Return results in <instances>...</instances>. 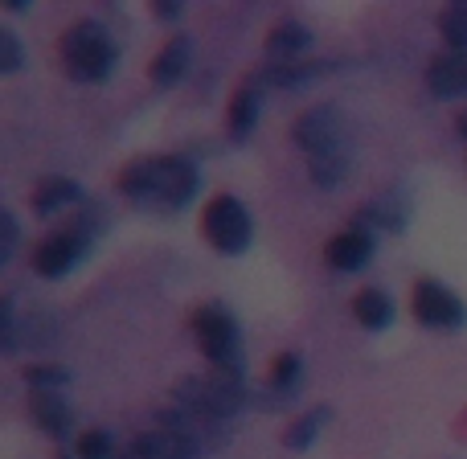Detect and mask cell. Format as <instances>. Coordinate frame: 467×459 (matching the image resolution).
I'll return each mask as SVG.
<instances>
[{
  "label": "cell",
  "mask_w": 467,
  "mask_h": 459,
  "mask_svg": "<svg viewBox=\"0 0 467 459\" xmlns=\"http://www.w3.org/2000/svg\"><path fill=\"white\" fill-rule=\"evenodd\" d=\"M296 144L304 148L312 181L320 189H337L348 177V161H353V123L340 107L324 103L312 107L296 120Z\"/></svg>",
  "instance_id": "cell-1"
},
{
  "label": "cell",
  "mask_w": 467,
  "mask_h": 459,
  "mask_svg": "<svg viewBox=\"0 0 467 459\" xmlns=\"http://www.w3.org/2000/svg\"><path fill=\"white\" fill-rule=\"evenodd\" d=\"M119 189L140 205L152 210H185L202 189V172L185 156H148L123 169Z\"/></svg>",
  "instance_id": "cell-2"
},
{
  "label": "cell",
  "mask_w": 467,
  "mask_h": 459,
  "mask_svg": "<svg viewBox=\"0 0 467 459\" xmlns=\"http://www.w3.org/2000/svg\"><path fill=\"white\" fill-rule=\"evenodd\" d=\"M119 62V46L99 21H74L62 33V66L74 82H103Z\"/></svg>",
  "instance_id": "cell-3"
},
{
  "label": "cell",
  "mask_w": 467,
  "mask_h": 459,
  "mask_svg": "<svg viewBox=\"0 0 467 459\" xmlns=\"http://www.w3.org/2000/svg\"><path fill=\"white\" fill-rule=\"evenodd\" d=\"M177 398H181V411L185 414H193V419H202V422H226L230 414H238L242 411V381H238V373H213V378H189V381H181V390H177Z\"/></svg>",
  "instance_id": "cell-4"
},
{
  "label": "cell",
  "mask_w": 467,
  "mask_h": 459,
  "mask_svg": "<svg viewBox=\"0 0 467 459\" xmlns=\"http://www.w3.org/2000/svg\"><path fill=\"white\" fill-rule=\"evenodd\" d=\"M193 337L210 365H218L222 373H242V332H238V320H234L230 308L205 304L202 312L193 316Z\"/></svg>",
  "instance_id": "cell-5"
},
{
  "label": "cell",
  "mask_w": 467,
  "mask_h": 459,
  "mask_svg": "<svg viewBox=\"0 0 467 459\" xmlns=\"http://www.w3.org/2000/svg\"><path fill=\"white\" fill-rule=\"evenodd\" d=\"M202 230H205V238H210V246L222 250V255H242V250L250 246V238H254V222H250L246 205L230 193L213 197V202L205 205Z\"/></svg>",
  "instance_id": "cell-6"
},
{
  "label": "cell",
  "mask_w": 467,
  "mask_h": 459,
  "mask_svg": "<svg viewBox=\"0 0 467 459\" xmlns=\"http://www.w3.org/2000/svg\"><path fill=\"white\" fill-rule=\"evenodd\" d=\"M90 246H95V234L87 226H66L57 234H49V238L33 250V271H37L41 279H66V275L90 255Z\"/></svg>",
  "instance_id": "cell-7"
},
{
  "label": "cell",
  "mask_w": 467,
  "mask_h": 459,
  "mask_svg": "<svg viewBox=\"0 0 467 459\" xmlns=\"http://www.w3.org/2000/svg\"><path fill=\"white\" fill-rule=\"evenodd\" d=\"M414 316H419V324H427L435 332H455V329H463L467 308L451 287H443L435 279H422L414 287Z\"/></svg>",
  "instance_id": "cell-8"
},
{
  "label": "cell",
  "mask_w": 467,
  "mask_h": 459,
  "mask_svg": "<svg viewBox=\"0 0 467 459\" xmlns=\"http://www.w3.org/2000/svg\"><path fill=\"white\" fill-rule=\"evenodd\" d=\"M197 452H202L197 435H189L177 422H164V427L144 431V435L131 439L119 459H197Z\"/></svg>",
  "instance_id": "cell-9"
},
{
  "label": "cell",
  "mask_w": 467,
  "mask_h": 459,
  "mask_svg": "<svg viewBox=\"0 0 467 459\" xmlns=\"http://www.w3.org/2000/svg\"><path fill=\"white\" fill-rule=\"evenodd\" d=\"M373 246H378V242H373L369 226H353V230H340L337 238L328 242L324 258H328L332 271H361L373 258Z\"/></svg>",
  "instance_id": "cell-10"
},
{
  "label": "cell",
  "mask_w": 467,
  "mask_h": 459,
  "mask_svg": "<svg viewBox=\"0 0 467 459\" xmlns=\"http://www.w3.org/2000/svg\"><path fill=\"white\" fill-rule=\"evenodd\" d=\"M427 87L439 99H463L467 95V54L451 49V54L435 57L427 66Z\"/></svg>",
  "instance_id": "cell-11"
},
{
  "label": "cell",
  "mask_w": 467,
  "mask_h": 459,
  "mask_svg": "<svg viewBox=\"0 0 467 459\" xmlns=\"http://www.w3.org/2000/svg\"><path fill=\"white\" fill-rule=\"evenodd\" d=\"M33 422L54 439H62L70 431L74 414H70V402L62 398V390H37L33 394Z\"/></svg>",
  "instance_id": "cell-12"
},
{
  "label": "cell",
  "mask_w": 467,
  "mask_h": 459,
  "mask_svg": "<svg viewBox=\"0 0 467 459\" xmlns=\"http://www.w3.org/2000/svg\"><path fill=\"white\" fill-rule=\"evenodd\" d=\"M189 62H193V41L189 37H172L161 54L152 57V82L156 87H177L185 78Z\"/></svg>",
  "instance_id": "cell-13"
},
{
  "label": "cell",
  "mask_w": 467,
  "mask_h": 459,
  "mask_svg": "<svg viewBox=\"0 0 467 459\" xmlns=\"http://www.w3.org/2000/svg\"><path fill=\"white\" fill-rule=\"evenodd\" d=\"M307 46H312V33H307V25H299V21L275 25L271 37H266V54H271V66H291V62H296V54H304Z\"/></svg>",
  "instance_id": "cell-14"
},
{
  "label": "cell",
  "mask_w": 467,
  "mask_h": 459,
  "mask_svg": "<svg viewBox=\"0 0 467 459\" xmlns=\"http://www.w3.org/2000/svg\"><path fill=\"white\" fill-rule=\"evenodd\" d=\"M82 202V189L66 177H46L37 189H33V210L37 214H57V210H70V205Z\"/></svg>",
  "instance_id": "cell-15"
},
{
  "label": "cell",
  "mask_w": 467,
  "mask_h": 459,
  "mask_svg": "<svg viewBox=\"0 0 467 459\" xmlns=\"http://www.w3.org/2000/svg\"><path fill=\"white\" fill-rule=\"evenodd\" d=\"M258 115H263V95H258V87H242L238 95L230 99V115H226L230 136L234 140H246L250 131H254Z\"/></svg>",
  "instance_id": "cell-16"
},
{
  "label": "cell",
  "mask_w": 467,
  "mask_h": 459,
  "mask_svg": "<svg viewBox=\"0 0 467 459\" xmlns=\"http://www.w3.org/2000/svg\"><path fill=\"white\" fill-rule=\"evenodd\" d=\"M353 312H357V320H361L369 332H381V329H389V324H394V299H389L381 287H365L361 296H357Z\"/></svg>",
  "instance_id": "cell-17"
},
{
  "label": "cell",
  "mask_w": 467,
  "mask_h": 459,
  "mask_svg": "<svg viewBox=\"0 0 467 459\" xmlns=\"http://www.w3.org/2000/svg\"><path fill=\"white\" fill-rule=\"evenodd\" d=\"M328 419H332L328 406H312V411H307L304 419H296V427L287 431V447H291V452H304V447H312L316 435L328 427Z\"/></svg>",
  "instance_id": "cell-18"
},
{
  "label": "cell",
  "mask_w": 467,
  "mask_h": 459,
  "mask_svg": "<svg viewBox=\"0 0 467 459\" xmlns=\"http://www.w3.org/2000/svg\"><path fill=\"white\" fill-rule=\"evenodd\" d=\"M299 373H304V361H299L296 353H279L271 365V394H279V398L296 394Z\"/></svg>",
  "instance_id": "cell-19"
},
{
  "label": "cell",
  "mask_w": 467,
  "mask_h": 459,
  "mask_svg": "<svg viewBox=\"0 0 467 459\" xmlns=\"http://www.w3.org/2000/svg\"><path fill=\"white\" fill-rule=\"evenodd\" d=\"M439 29H443L447 46L460 49V54H467V0H460V5H451L443 16H439Z\"/></svg>",
  "instance_id": "cell-20"
},
{
  "label": "cell",
  "mask_w": 467,
  "mask_h": 459,
  "mask_svg": "<svg viewBox=\"0 0 467 459\" xmlns=\"http://www.w3.org/2000/svg\"><path fill=\"white\" fill-rule=\"evenodd\" d=\"M25 381H29L33 390H62L66 381H70V373H66L62 365H29Z\"/></svg>",
  "instance_id": "cell-21"
},
{
  "label": "cell",
  "mask_w": 467,
  "mask_h": 459,
  "mask_svg": "<svg viewBox=\"0 0 467 459\" xmlns=\"http://www.w3.org/2000/svg\"><path fill=\"white\" fill-rule=\"evenodd\" d=\"M111 452H115L111 431H87L78 439V459H111Z\"/></svg>",
  "instance_id": "cell-22"
},
{
  "label": "cell",
  "mask_w": 467,
  "mask_h": 459,
  "mask_svg": "<svg viewBox=\"0 0 467 459\" xmlns=\"http://www.w3.org/2000/svg\"><path fill=\"white\" fill-rule=\"evenodd\" d=\"M25 62L21 54V41H16L13 29H0V74H16Z\"/></svg>",
  "instance_id": "cell-23"
},
{
  "label": "cell",
  "mask_w": 467,
  "mask_h": 459,
  "mask_svg": "<svg viewBox=\"0 0 467 459\" xmlns=\"http://www.w3.org/2000/svg\"><path fill=\"white\" fill-rule=\"evenodd\" d=\"M13 246H16V218L5 210V214H0V263L13 255Z\"/></svg>",
  "instance_id": "cell-24"
},
{
  "label": "cell",
  "mask_w": 467,
  "mask_h": 459,
  "mask_svg": "<svg viewBox=\"0 0 467 459\" xmlns=\"http://www.w3.org/2000/svg\"><path fill=\"white\" fill-rule=\"evenodd\" d=\"M181 8H177V0H169V5H156V16H177Z\"/></svg>",
  "instance_id": "cell-25"
},
{
  "label": "cell",
  "mask_w": 467,
  "mask_h": 459,
  "mask_svg": "<svg viewBox=\"0 0 467 459\" xmlns=\"http://www.w3.org/2000/svg\"><path fill=\"white\" fill-rule=\"evenodd\" d=\"M455 131H460V136H463V140H467V111H463V115H460V123H455Z\"/></svg>",
  "instance_id": "cell-26"
}]
</instances>
